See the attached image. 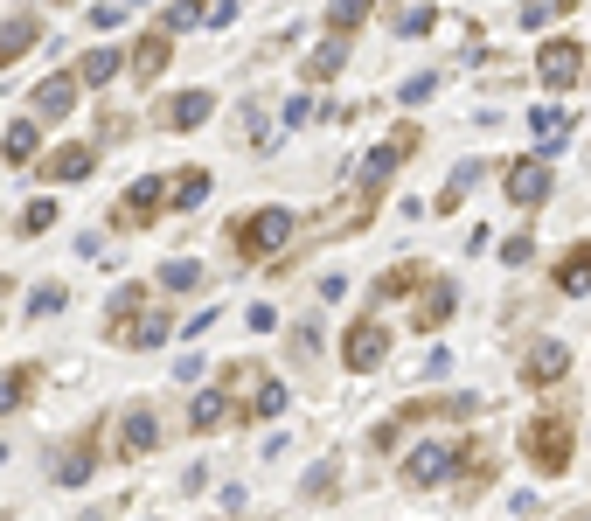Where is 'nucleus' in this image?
Instances as JSON below:
<instances>
[{
    "mask_svg": "<svg viewBox=\"0 0 591 521\" xmlns=\"http://www.w3.org/2000/svg\"><path fill=\"white\" fill-rule=\"evenodd\" d=\"M459 459H466V445H452V438H425L411 459H404V487H439L459 473Z\"/></svg>",
    "mask_w": 591,
    "mask_h": 521,
    "instance_id": "obj_5",
    "label": "nucleus"
},
{
    "mask_svg": "<svg viewBox=\"0 0 591 521\" xmlns=\"http://www.w3.org/2000/svg\"><path fill=\"white\" fill-rule=\"evenodd\" d=\"M202 21V0H174L167 7V35H181V28H195Z\"/></svg>",
    "mask_w": 591,
    "mask_h": 521,
    "instance_id": "obj_33",
    "label": "nucleus"
},
{
    "mask_svg": "<svg viewBox=\"0 0 591 521\" xmlns=\"http://www.w3.org/2000/svg\"><path fill=\"white\" fill-rule=\"evenodd\" d=\"M383 355H390V327H383L376 313H362V320L348 327V341H341V362H348L355 376H369V369H376Z\"/></svg>",
    "mask_w": 591,
    "mask_h": 521,
    "instance_id": "obj_7",
    "label": "nucleus"
},
{
    "mask_svg": "<svg viewBox=\"0 0 591 521\" xmlns=\"http://www.w3.org/2000/svg\"><path fill=\"white\" fill-rule=\"evenodd\" d=\"M153 445H160V417H153V403H133L126 417H119V459H147Z\"/></svg>",
    "mask_w": 591,
    "mask_h": 521,
    "instance_id": "obj_10",
    "label": "nucleus"
},
{
    "mask_svg": "<svg viewBox=\"0 0 591 521\" xmlns=\"http://www.w3.org/2000/svg\"><path fill=\"white\" fill-rule=\"evenodd\" d=\"M536 258V244H529V237H508V244H501V264H529Z\"/></svg>",
    "mask_w": 591,
    "mask_h": 521,
    "instance_id": "obj_37",
    "label": "nucleus"
},
{
    "mask_svg": "<svg viewBox=\"0 0 591 521\" xmlns=\"http://www.w3.org/2000/svg\"><path fill=\"white\" fill-rule=\"evenodd\" d=\"M550 278H557V292H571V299H578V292H591V244H571V251L557 258V271H550Z\"/></svg>",
    "mask_w": 591,
    "mask_h": 521,
    "instance_id": "obj_15",
    "label": "nucleus"
},
{
    "mask_svg": "<svg viewBox=\"0 0 591 521\" xmlns=\"http://www.w3.org/2000/svg\"><path fill=\"white\" fill-rule=\"evenodd\" d=\"M571 521H591V508H585V515H571Z\"/></svg>",
    "mask_w": 591,
    "mask_h": 521,
    "instance_id": "obj_41",
    "label": "nucleus"
},
{
    "mask_svg": "<svg viewBox=\"0 0 591 521\" xmlns=\"http://www.w3.org/2000/svg\"><path fill=\"white\" fill-rule=\"evenodd\" d=\"M432 21H439V14H432V7H411V14H404V21H397V28H404V35H425V28H432Z\"/></svg>",
    "mask_w": 591,
    "mask_h": 521,
    "instance_id": "obj_38",
    "label": "nucleus"
},
{
    "mask_svg": "<svg viewBox=\"0 0 591 521\" xmlns=\"http://www.w3.org/2000/svg\"><path fill=\"white\" fill-rule=\"evenodd\" d=\"M341 63H348V42H341V35H327V42L306 56V77H313V84H327V77H341Z\"/></svg>",
    "mask_w": 591,
    "mask_h": 521,
    "instance_id": "obj_19",
    "label": "nucleus"
},
{
    "mask_svg": "<svg viewBox=\"0 0 591 521\" xmlns=\"http://www.w3.org/2000/svg\"><path fill=\"white\" fill-rule=\"evenodd\" d=\"M411 153H418V126H397L383 146H369V153H362V167H355V188H376V195H383V188H390V174H397Z\"/></svg>",
    "mask_w": 591,
    "mask_h": 521,
    "instance_id": "obj_4",
    "label": "nucleus"
},
{
    "mask_svg": "<svg viewBox=\"0 0 591 521\" xmlns=\"http://www.w3.org/2000/svg\"><path fill=\"white\" fill-rule=\"evenodd\" d=\"M286 383H272V376H265V383H258V390H251V410H258V417H279V410H286Z\"/></svg>",
    "mask_w": 591,
    "mask_h": 521,
    "instance_id": "obj_29",
    "label": "nucleus"
},
{
    "mask_svg": "<svg viewBox=\"0 0 591 521\" xmlns=\"http://www.w3.org/2000/svg\"><path fill=\"white\" fill-rule=\"evenodd\" d=\"M91 167H98V146H84V139H77V146H56V153L42 160V174H49V181H84Z\"/></svg>",
    "mask_w": 591,
    "mask_h": 521,
    "instance_id": "obj_12",
    "label": "nucleus"
},
{
    "mask_svg": "<svg viewBox=\"0 0 591 521\" xmlns=\"http://www.w3.org/2000/svg\"><path fill=\"white\" fill-rule=\"evenodd\" d=\"M70 105H77V77H42L35 98H28V119L56 126V119H70Z\"/></svg>",
    "mask_w": 591,
    "mask_h": 521,
    "instance_id": "obj_11",
    "label": "nucleus"
},
{
    "mask_svg": "<svg viewBox=\"0 0 591 521\" xmlns=\"http://www.w3.org/2000/svg\"><path fill=\"white\" fill-rule=\"evenodd\" d=\"M293 244V209H251V216H237V258H279Z\"/></svg>",
    "mask_w": 591,
    "mask_h": 521,
    "instance_id": "obj_2",
    "label": "nucleus"
},
{
    "mask_svg": "<svg viewBox=\"0 0 591 521\" xmlns=\"http://www.w3.org/2000/svg\"><path fill=\"white\" fill-rule=\"evenodd\" d=\"M473 181H480V160H459V167H452V181H445V195L432 202V216H452V209L466 202V188H473Z\"/></svg>",
    "mask_w": 591,
    "mask_h": 521,
    "instance_id": "obj_21",
    "label": "nucleus"
},
{
    "mask_svg": "<svg viewBox=\"0 0 591 521\" xmlns=\"http://www.w3.org/2000/svg\"><path fill=\"white\" fill-rule=\"evenodd\" d=\"M272 327H279V313H272V306L258 299V306H251V334H272Z\"/></svg>",
    "mask_w": 591,
    "mask_h": 521,
    "instance_id": "obj_40",
    "label": "nucleus"
},
{
    "mask_svg": "<svg viewBox=\"0 0 591 521\" xmlns=\"http://www.w3.org/2000/svg\"><path fill=\"white\" fill-rule=\"evenodd\" d=\"M536 77H543V91H571V84L585 77V49H578V42H543Z\"/></svg>",
    "mask_w": 591,
    "mask_h": 521,
    "instance_id": "obj_8",
    "label": "nucleus"
},
{
    "mask_svg": "<svg viewBox=\"0 0 591 521\" xmlns=\"http://www.w3.org/2000/svg\"><path fill=\"white\" fill-rule=\"evenodd\" d=\"M418 278H425V271H418V264H397V271H390V278H383V285H376V292H383V299H397V292H411V285H418Z\"/></svg>",
    "mask_w": 591,
    "mask_h": 521,
    "instance_id": "obj_34",
    "label": "nucleus"
},
{
    "mask_svg": "<svg viewBox=\"0 0 591 521\" xmlns=\"http://www.w3.org/2000/svg\"><path fill=\"white\" fill-rule=\"evenodd\" d=\"M202 195H209V167H195V174H181V181H174V209H195Z\"/></svg>",
    "mask_w": 591,
    "mask_h": 521,
    "instance_id": "obj_30",
    "label": "nucleus"
},
{
    "mask_svg": "<svg viewBox=\"0 0 591 521\" xmlns=\"http://www.w3.org/2000/svg\"><path fill=\"white\" fill-rule=\"evenodd\" d=\"M91 466H98V452H91V438H77V445L56 459V480H63V487H84V480H91Z\"/></svg>",
    "mask_w": 591,
    "mask_h": 521,
    "instance_id": "obj_20",
    "label": "nucleus"
},
{
    "mask_svg": "<svg viewBox=\"0 0 591 521\" xmlns=\"http://www.w3.org/2000/svg\"><path fill=\"white\" fill-rule=\"evenodd\" d=\"M105 334H112V348H153V341H167V313H147V285H119Z\"/></svg>",
    "mask_w": 591,
    "mask_h": 521,
    "instance_id": "obj_1",
    "label": "nucleus"
},
{
    "mask_svg": "<svg viewBox=\"0 0 591 521\" xmlns=\"http://www.w3.org/2000/svg\"><path fill=\"white\" fill-rule=\"evenodd\" d=\"M167 63H174V42H167V35H147V42H140V49H133V70H140V77H160V70H167Z\"/></svg>",
    "mask_w": 591,
    "mask_h": 521,
    "instance_id": "obj_24",
    "label": "nucleus"
},
{
    "mask_svg": "<svg viewBox=\"0 0 591 521\" xmlns=\"http://www.w3.org/2000/svg\"><path fill=\"white\" fill-rule=\"evenodd\" d=\"M445 313H452V285H432V292H425V299H418V327H425V334H432V327H445Z\"/></svg>",
    "mask_w": 591,
    "mask_h": 521,
    "instance_id": "obj_27",
    "label": "nucleus"
},
{
    "mask_svg": "<svg viewBox=\"0 0 591 521\" xmlns=\"http://www.w3.org/2000/svg\"><path fill=\"white\" fill-rule=\"evenodd\" d=\"M35 139H42V119H14V126H7V139H0V153L21 167V160H35Z\"/></svg>",
    "mask_w": 591,
    "mask_h": 521,
    "instance_id": "obj_23",
    "label": "nucleus"
},
{
    "mask_svg": "<svg viewBox=\"0 0 591 521\" xmlns=\"http://www.w3.org/2000/svg\"><path fill=\"white\" fill-rule=\"evenodd\" d=\"M209 112H216V98H209V91H181V98L160 112V126H167V132H195Z\"/></svg>",
    "mask_w": 591,
    "mask_h": 521,
    "instance_id": "obj_13",
    "label": "nucleus"
},
{
    "mask_svg": "<svg viewBox=\"0 0 591 521\" xmlns=\"http://www.w3.org/2000/svg\"><path fill=\"white\" fill-rule=\"evenodd\" d=\"M35 376H42V369H35V362H21V369H7V376H0V417H7V410H21V403H28V390H35Z\"/></svg>",
    "mask_w": 591,
    "mask_h": 521,
    "instance_id": "obj_22",
    "label": "nucleus"
},
{
    "mask_svg": "<svg viewBox=\"0 0 591 521\" xmlns=\"http://www.w3.org/2000/svg\"><path fill=\"white\" fill-rule=\"evenodd\" d=\"M119 14H126V7H119V0H105V7H91V28H119Z\"/></svg>",
    "mask_w": 591,
    "mask_h": 521,
    "instance_id": "obj_39",
    "label": "nucleus"
},
{
    "mask_svg": "<svg viewBox=\"0 0 591 521\" xmlns=\"http://www.w3.org/2000/svg\"><path fill=\"white\" fill-rule=\"evenodd\" d=\"M49 223H56V202H49V195H42V202H28V209H21V230H28V237H42V230H49Z\"/></svg>",
    "mask_w": 591,
    "mask_h": 521,
    "instance_id": "obj_32",
    "label": "nucleus"
},
{
    "mask_svg": "<svg viewBox=\"0 0 591 521\" xmlns=\"http://www.w3.org/2000/svg\"><path fill=\"white\" fill-rule=\"evenodd\" d=\"M167 202H174V188H167L160 174H140V181L126 188V202H119V223H126V230H140V223H147V216H160Z\"/></svg>",
    "mask_w": 591,
    "mask_h": 521,
    "instance_id": "obj_9",
    "label": "nucleus"
},
{
    "mask_svg": "<svg viewBox=\"0 0 591 521\" xmlns=\"http://www.w3.org/2000/svg\"><path fill=\"white\" fill-rule=\"evenodd\" d=\"M112 77H119V49H91V56L77 63V84H91V91L112 84Z\"/></svg>",
    "mask_w": 591,
    "mask_h": 521,
    "instance_id": "obj_26",
    "label": "nucleus"
},
{
    "mask_svg": "<svg viewBox=\"0 0 591 521\" xmlns=\"http://www.w3.org/2000/svg\"><path fill=\"white\" fill-rule=\"evenodd\" d=\"M432 91H439V77H411V84H404V91H397V98H404V105H425V98H432Z\"/></svg>",
    "mask_w": 591,
    "mask_h": 521,
    "instance_id": "obj_36",
    "label": "nucleus"
},
{
    "mask_svg": "<svg viewBox=\"0 0 591 521\" xmlns=\"http://www.w3.org/2000/svg\"><path fill=\"white\" fill-rule=\"evenodd\" d=\"M188 424H195V431L209 438L216 424H230V403H223V396H216V390H202V396H195V403H188Z\"/></svg>",
    "mask_w": 591,
    "mask_h": 521,
    "instance_id": "obj_25",
    "label": "nucleus"
},
{
    "mask_svg": "<svg viewBox=\"0 0 591 521\" xmlns=\"http://www.w3.org/2000/svg\"><path fill=\"white\" fill-rule=\"evenodd\" d=\"M35 49V14H7L0 21V70L14 63V56H28Z\"/></svg>",
    "mask_w": 591,
    "mask_h": 521,
    "instance_id": "obj_17",
    "label": "nucleus"
},
{
    "mask_svg": "<svg viewBox=\"0 0 591 521\" xmlns=\"http://www.w3.org/2000/svg\"><path fill=\"white\" fill-rule=\"evenodd\" d=\"M522 452H529V466H536L543 480L571 473V424H564V417H536V424L522 431Z\"/></svg>",
    "mask_w": 591,
    "mask_h": 521,
    "instance_id": "obj_3",
    "label": "nucleus"
},
{
    "mask_svg": "<svg viewBox=\"0 0 591 521\" xmlns=\"http://www.w3.org/2000/svg\"><path fill=\"white\" fill-rule=\"evenodd\" d=\"M160 285H167V292H195V285H202V264H195V258L160 264Z\"/></svg>",
    "mask_w": 591,
    "mask_h": 521,
    "instance_id": "obj_28",
    "label": "nucleus"
},
{
    "mask_svg": "<svg viewBox=\"0 0 591 521\" xmlns=\"http://www.w3.org/2000/svg\"><path fill=\"white\" fill-rule=\"evenodd\" d=\"M529 132H536L543 153H557V146L571 139V112H564V105H536V112H529Z\"/></svg>",
    "mask_w": 591,
    "mask_h": 521,
    "instance_id": "obj_16",
    "label": "nucleus"
},
{
    "mask_svg": "<svg viewBox=\"0 0 591 521\" xmlns=\"http://www.w3.org/2000/svg\"><path fill=\"white\" fill-rule=\"evenodd\" d=\"M28 313L42 320V313H63V285H42V292H28Z\"/></svg>",
    "mask_w": 591,
    "mask_h": 521,
    "instance_id": "obj_35",
    "label": "nucleus"
},
{
    "mask_svg": "<svg viewBox=\"0 0 591 521\" xmlns=\"http://www.w3.org/2000/svg\"><path fill=\"white\" fill-rule=\"evenodd\" d=\"M564 369H571V348H564V341H536V348H529V362H522V376H529V383H557Z\"/></svg>",
    "mask_w": 591,
    "mask_h": 521,
    "instance_id": "obj_14",
    "label": "nucleus"
},
{
    "mask_svg": "<svg viewBox=\"0 0 591 521\" xmlns=\"http://www.w3.org/2000/svg\"><path fill=\"white\" fill-rule=\"evenodd\" d=\"M369 209H376V188H348V195H341V202L327 209V230H355V223H362Z\"/></svg>",
    "mask_w": 591,
    "mask_h": 521,
    "instance_id": "obj_18",
    "label": "nucleus"
},
{
    "mask_svg": "<svg viewBox=\"0 0 591 521\" xmlns=\"http://www.w3.org/2000/svg\"><path fill=\"white\" fill-rule=\"evenodd\" d=\"M327 21H334V35H348V28H362V21H369V0H334V7H327Z\"/></svg>",
    "mask_w": 591,
    "mask_h": 521,
    "instance_id": "obj_31",
    "label": "nucleus"
},
{
    "mask_svg": "<svg viewBox=\"0 0 591 521\" xmlns=\"http://www.w3.org/2000/svg\"><path fill=\"white\" fill-rule=\"evenodd\" d=\"M508 174H501V188H508V202L515 209H543L550 202V167L536 160V153H522V160H501Z\"/></svg>",
    "mask_w": 591,
    "mask_h": 521,
    "instance_id": "obj_6",
    "label": "nucleus"
}]
</instances>
